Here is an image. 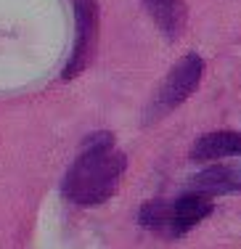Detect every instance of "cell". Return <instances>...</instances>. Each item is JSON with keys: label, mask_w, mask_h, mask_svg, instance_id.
<instances>
[{"label": "cell", "mask_w": 241, "mask_h": 249, "mask_svg": "<svg viewBox=\"0 0 241 249\" xmlns=\"http://www.w3.org/2000/svg\"><path fill=\"white\" fill-rule=\"evenodd\" d=\"M125 164V154L114 146V138L109 133L90 135L64 175V196L80 207L101 204L109 196H114V191L120 188Z\"/></svg>", "instance_id": "6da1fadb"}, {"label": "cell", "mask_w": 241, "mask_h": 249, "mask_svg": "<svg viewBox=\"0 0 241 249\" xmlns=\"http://www.w3.org/2000/svg\"><path fill=\"white\" fill-rule=\"evenodd\" d=\"M209 210H212L209 196L191 191L178 201H149V204H143L138 220L146 231L162 233L167 239H178L196 223H202L209 215Z\"/></svg>", "instance_id": "7a4b0ae2"}, {"label": "cell", "mask_w": 241, "mask_h": 249, "mask_svg": "<svg viewBox=\"0 0 241 249\" xmlns=\"http://www.w3.org/2000/svg\"><path fill=\"white\" fill-rule=\"evenodd\" d=\"M202 72H204V61L193 53L183 56L172 69L170 74L162 80V85L156 88L154 98L149 101L146 106V114H143V124H154L159 122L162 117H167L170 111H175L183 101L196 90L199 80H202Z\"/></svg>", "instance_id": "3957f363"}, {"label": "cell", "mask_w": 241, "mask_h": 249, "mask_svg": "<svg viewBox=\"0 0 241 249\" xmlns=\"http://www.w3.org/2000/svg\"><path fill=\"white\" fill-rule=\"evenodd\" d=\"M74 48L64 69V80H72L80 72H85L93 61L98 40V3L96 0H74Z\"/></svg>", "instance_id": "277c9868"}, {"label": "cell", "mask_w": 241, "mask_h": 249, "mask_svg": "<svg viewBox=\"0 0 241 249\" xmlns=\"http://www.w3.org/2000/svg\"><path fill=\"white\" fill-rule=\"evenodd\" d=\"M241 154V133L220 130V133H207L193 143L191 159L196 162H217L225 157H239Z\"/></svg>", "instance_id": "5b68a950"}, {"label": "cell", "mask_w": 241, "mask_h": 249, "mask_svg": "<svg viewBox=\"0 0 241 249\" xmlns=\"http://www.w3.org/2000/svg\"><path fill=\"white\" fill-rule=\"evenodd\" d=\"M146 11L151 14L156 29L167 40H178L186 29V3L183 0H143Z\"/></svg>", "instance_id": "8992f818"}, {"label": "cell", "mask_w": 241, "mask_h": 249, "mask_svg": "<svg viewBox=\"0 0 241 249\" xmlns=\"http://www.w3.org/2000/svg\"><path fill=\"white\" fill-rule=\"evenodd\" d=\"M193 191L204 194V196H223V194L241 191V167H225V164H215L209 170H202L193 178Z\"/></svg>", "instance_id": "52a82bcc"}]
</instances>
